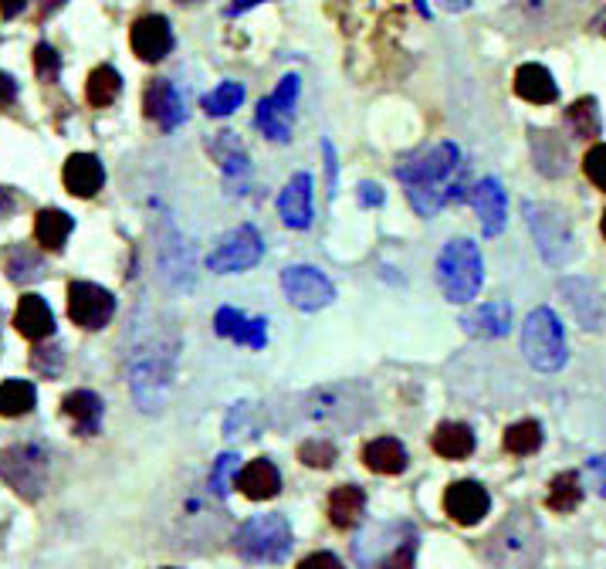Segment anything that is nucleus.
<instances>
[{
	"label": "nucleus",
	"instance_id": "obj_13",
	"mask_svg": "<svg viewBox=\"0 0 606 569\" xmlns=\"http://www.w3.org/2000/svg\"><path fill=\"white\" fill-rule=\"evenodd\" d=\"M468 204L478 210L481 217V231H485V238H498V234L505 231V221H508V197L502 190V183L495 177H481L474 187L468 190Z\"/></svg>",
	"mask_w": 606,
	"mask_h": 569
},
{
	"label": "nucleus",
	"instance_id": "obj_49",
	"mask_svg": "<svg viewBox=\"0 0 606 569\" xmlns=\"http://www.w3.org/2000/svg\"><path fill=\"white\" fill-rule=\"evenodd\" d=\"M586 475L593 478V488L606 498V454L600 458H590V465H586Z\"/></svg>",
	"mask_w": 606,
	"mask_h": 569
},
{
	"label": "nucleus",
	"instance_id": "obj_45",
	"mask_svg": "<svg viewBox=\"0 0 606 569\" xmlns=\"http://www.w3.org/2000/svg\"><path fill=\"white\" fill-rule=\"evenodd\" d=\"M298 89H302L298 75H285V78L278 82V89L271 92V102H275L281 112H288L292 119H295V105H298Z\"/></svg>",
	"mask_w": 606,
	"mask_h": 569
},
{
	"label": "nucleus",
	"instance_id": "obj_38",
	"mask_svg": "<svg viewBox=\"0 0 606 569\" xmlns=\"http://www.w3.org/2000/svg\"><path fill=\"white\" fill-rule=\"evenodd\" d=\"M241 102H244L241 82H221L217 89H210L204 99H200L207 116H231V112L241 109Z\"/></svg>",
	"mask_w": 606,
	"mask_h": 569
},
{
	"label": "nucleus",
	"instance_id": "obj_42",
	"mask_svg": "<svg viewBox=\"0 0 606 569\" xmlns=\"http://www.w3.org/2000/svg\"><path fill=\"white\" fill-rule=\"evenodd\" d=\"M237 454H221L217 458L214 471H210V488H214L217 495H227L231 492V481H237V475H241V468H237Z\"/></svg>",
	"mask_w": 606,
	"mask_h": 569
},
{
	"label": "nucleus",
	"instance_id": "obj_21",
	"mask_svg": "<svg viewBox=\"0 0 606 569\" xmlns=\"http://www.w3.org/2000/svg\"><path fill=\"white\" fill-rule=\"evenodd\" d=\"M562 295H566L569 309H573V315L586 329H603L606 309H603L600 292H596L590 282H583V278H566V282H562Z\"/></svg>",
	"mask_w": 606,
	"mask_h": 569
},
{
	"label": "nucleus",
	"instance_id": "obj_20",
	"mask_svg": "<svg viewBox=\"0 0 606 569\" xmlns=\"http://www.w3.org/2000/svg\"><path fill=\"white\" fill-rule=\"evenodd\" d=\"M61 180H65L68 194L75 197H95L105 183V170L99 163V156L92 153H72L65 160V170H61Z\"/></svg>",
	"mask_w": 606,
	"mask_h": 569
},
{
	"label": "nucleus",
	"instance_id": "obj_23",
	"mask_svg": "<svg viewBox=\"0 0 606 569\" xmlns=\"http://www.w3.org/2000/svg\"><path fill=\"white\" fill-rule=\"evenodd\" d=\"M14 326H17V332H21L24 339L41 343V339H48L51 332H55V315H51L48 302L41 299V295H24V299L17 302Z\"/></svg>",
	"mask_w": 606,
	"mask_h": 569
},
{
	"label": "nucleus",
	"instance_id": "obj_8",
	"mask_svg": "<svg viewBox=\"0 0 606 569\" xmlns=\"http://www.w3.org/2000/svg\"><path fill=\"white\" fill-rule=\"evenodd\" d=\"M370 414V397L363 387H349V383H336V387L312 390L305 397V417L322 420V424H356Z\"/></svg>",
	"mask_w": 606,
	"mask_h": 569
},
{
	"label": "nucleus",
	"instance_id": "obj_32",
	"mask_svg": "<svg viewBox=\"0 0 606 569\" xmlns=\"http://www.w3.org/2000/svg\"><path fill=\"white\" fill-rule=\"evenodd\" d=\"M363 509H366V495H363V488H356V485H339L336 492L329 495V522L336 525V529L356 525Z\"/></svg>",
	"mask_w": 606,
	"mask_h": 569
},
{
	"label": "nucleus",
	"instance_id": "obj_1",
	"mask_svg": "<svg viewBox=\"0 0 606 569\" xmlns=\"http://www.w3.org/2000/svg\"><path fill=\"white\" fill-rule=\"evenodd\" d=\"M397 180L420 217H434L447 204L468 197V163L454 143H437L403 160L397 166Z\"/></svg>",
	"mask_w": 606,
	"mask_h": 569
},
{
	"label": "nucleus",
	"instance_id": "obj_36",
	"mask_svg": "<svg viewBox=\"0 0 606 569\" xmlns=\"http://www.w3.org/2000/svg\"><path fill=\"white\" fill-rule=\"evenodd\" d=\"M549 509L552 512H573L579 502H583V485H579V475L576 471H562V475H556L552 478V485H549Z\"/></svg>",
	"mask_w": 606,
	"mask_h": 569
},
{
	"label": "nucleus",
	"instance_id": "obj_34",
	"mask_svg": "<svg viewBox=\"0 0 606 569\" xmlns=\"http://www.w3.org/2000/svg\"><path fill=\"white\" fill-rule=\"evenodd\" d=\"M119 92H122V78L112 65H99L89 75V82H85V99H89V105H95V109L112 105L119 99Z\"/></svg>",
	"mask_w": 606,
	"mask_h": 569
},
{
	"label": "nucleus",
	"instance_id": "obj_54",
	"mask_svg": "<svg viewBox=\"0 0 606 569\" xmlns=\"http://www.w3.org/2000/svg\"><path fill=\"white\" fill-rule=\"evenodd\" d=\"M261 4H268V0H234V4L227 7V14H231V17H237V14L251 11V7H261Z\"/></svg>",
	"mask_w": 606,
	"mask_h": 569
},
{
	"label": "nucleus",
	"instance_id": "obj_6",
	"mask_svg": "<svg viewBox=\"0 0 606 569\" xmlns=\"http://www.w3.org/2000/svg\"><path fill=\"white\" fill-rule=\"evenodd\" d=\"M525 221H529V231L535 244H539L542 258L549 265H569L576 255V238H573V227H569L566 214L549 204H532L525 200Z\"/></svg>",
	"mask_w": 606,
	"mask_h": 569
},
{
	"label": "nucleus",
	"instance_id": "obj_12",
	"mask_svg": "<svg viewBox=\"0 0 606 569\" xmlns=\"http://www.w3.org/2000/svg\"><path fill=\"white\" fill-rule=\"evenodd\" d=\"M68 315L82 329H105L116 315V299L95 282H72L68 285Z\"/></svg>",
	"mask_w": 606,
	"mask_h": 569
},
{
	"label": "nucleus",
	"instance_id": "obj_5",
	"mask_svg": "<svg viewBox=\"0 0 606 569\" xmlns=\"http://www.w3.org/2000/svg\"><path fill=\"white\" fill-rule=\"evenodd\" d=\"M522 353L539 373H556L566 366V332L552 309H535L522 326Z\"/></svg>",
	"mask_w": 606,
	"mask_h": 569
},
{
	"label": "nucleus",
	"instance_id": "obj_28",
	"mask_svg": "<svg viewBox=\"0 0 606 569\" xmlns=\"http://www.w3.org/2000/svg\"><path fill=\"white\" fill-rule=\"evenodd\" d=\"M430 448H434L447 461H461V458H468V454L474 451V431L468 424L447 420V424L437 427L434 437H430Z\"/></svg>",
	"mask_w": 606,
	"mask_h": 569
},
{
	"label": "nucleus",
	"instance_id": "obj_33",
	"mask_svg": "<svg viewBox=\"0 0 606 569\" xmlns=\"http://www.w3.org/2000/svg\"><path fill=\"white\" fill-rule=\"evenodd\" d=\"M566 126L576 139H596L603 133V116L596 99H579L566 109Z\"/></svg>",
	"mask_w": 606,
	"mask_h": 569
},
{
	"label": "nucleus",
	"instance_id": "obj_55",
	"mask_svg": "<svg viewBox=\"0 0 606 569\" xmlns=\"http://www.w3.org/2000/svg\"><path fill=\"white\" fill-rule=\"evenodd\" d=\"M14 210V197H11V190H4L0 187V217H7Z\"/></svg>",
	"mask_w": 606,
	"mask_h": 569
},
{
	"label": "nucleus",
	"instance_id": "obj_25",
	"mask_svg": "<svg viewBox=\"0 0 606 569\" xmlns=\"http://www.w3.org/2000/svg\"><path fill=\"white\" fill-rule=\"evenodd\" d=\"M237 488L248 498H254V502H268V498H275L281 492V475L268 458H254L251 465H244L241 475H237Z\"/></svg>",
	"mask_w": 606,
	"mask_h": 569
},
{
	"label": "nucleus",
	"instance_id": "obj_24",
	"mask_svg": "<svg viewBox=\"0 0 606 569\" xmlns=\"http://www.w3.org/2000/svg\"><path fill=\"white\" fill-rule=\"evenodd\" d=\"M515 92H518V99H525L532 105H549L559 99L556 78H552L549 68L535 65V61H529V65H522L515 72Z\"/></svg>",
	"mask_w": 606,
	"mask_h": 569
},
{
	"label": "nucleus",
	"instance_id": "obj_15",
	"mask_svg": "<svg viewBox=\"0 0 606 569\" xmlns=\"http://www.w3.org/2000/svg\"><path fill=\"white\" fill-rule=\"evenodd\" d=\"M143 112H146V119H153L156 126L163 129V133L177 129L180 122L187 119V112H183V99H180L177 85H173L170 78H153V82L146 85Z\"/></svg>",
	"mask_w": 606,
	"mask_h": 569
},
{
	"label": "nucleus",
	"instance_id": "obj_17",
	"mask_svg": "<svg viewBox=\"0 0 606 569\" xmlns=\"http://www.w3.org/2000/svg\"><path fill=\"white\" fill-rule=\"evenodd\" d=\"M278 214L292 231H309L312 217H315L309 173H295V177L285 183V190H281V197H278Z\"/></svg>",
	"mask_w": 606,
	"mask_h": 569
},
{
	"label": "nucleus",
	"instance_id": "obj_16",
	"mask_svg": "<svg viewBox=\"0 0 606 569\" xmlns=\"http://www.w3.org/2000/svg\"><path fill=\"white\" fill-rule=\"evenodd\" d=\"M491 509V498L485 485L478 481H454L444 492V512L451 515L458 525H478Z\"/></svg>",
	"mask_w": 606,
	"mask_h": 569
},
{
	"label": "nucleus",
	"instance_id": "obj_2",
	"mask_svg": "<svg viewBox=\"0 0 606 569\" xmlns=\"http://www.w3.org/2000/svg\"><path fill=\"white\" fill-rule=\"evenodd\" d=\"M173 349L177 343L156 329H139L136 343L129 346V387H133L139 410L153 414L163 407L173 380V356H177Z\"/></svg>",
	"mask_w": 606,
	"mask_h": 569
},
{
	"label": "nucleus",
	"instance_id": "obj_43",
	"mask_svg": "<svg viewBox=\"0 0 606 569\" xmlns=\"http://www.w3.org/2000/svg\"><path fill=\"white\" fill-rule=\"evenodd\" d=\"M34 72H38L41 82H58V75H61V55L48 45V41H41V45L34 48Z\"/></svg>",
	"mask_w": 606,
	"mask_h": 569
},
{
	"label": "nucleus",
	"instance_id": "obj_47",
	"mask_svg": "<svg viewBox=\"0 0 606 569\" xmlns=\"http://www.w3.org/2000/svg\"><path fill=\"white\" fill-rule=\"evenodd\" d=\"M414 553H417V539H407L403 546L383 563V569H414Z\"/></svg>",
	"mask_w": 606,
	"mask_h": 569
},
{
	"label": "nucleus",
	"instance_id": "obj_7",
	"mask_svg": "<svg viewBox=\"0 0 606 569\" xmlns=\"http://www.w3.org/2000/svg\"><path fill=\"white\" fill-rule=\"evenodd\" d=\"M0 478L21 498H41L48 485V451L41 444H11L0 451Z\"/></svg>",
	"mask_w": 606,
	"mask_h": 569
},
{
	"label": "nucleus",
	"instance_id": "obj_14",
	"mask_svg": "<svg viewBox=\"0 0 606 569\" xmlns=\"http://www.w3.org/2000/svg\"><path fill=\"white\" fill-rule=\"evenodd\" d=\"M129 45H133L136 58L149 61H163L170 55L173 48V31H170V21L163 14H146V17H136L133 28H129Z\"/></svg>",
	"mask_w": 606,
	"mask_h": 569
},
{
	"label": "nucleus",
	"instance_id": "obj_40",
	"mask_svg": "<svg viewBox=\"0 0 606 569\" xmlns=\"http://www.w3.org/2000/svg\"><path fill=\"white\" fill-rule=\"evenodd\" d=\"M41 271H45V261L34 255L31 248H14L11 255H7V278L11 282H34V278H41Z\"/></svg>",
	"mask_w": 606,
	"mask_h": 569
},
{
	"label": "nucleus",
	"instance_id": "obj_26",
	"mask_svg": "<svg viewBox=\"0 0 606 569\" xmlns=\"http://www.w3.org/2000/svg\"><path fill=\"white\" fill-rule=\"evenodd\" d=\"M363 461L376 475H400L407 468V448H403L397 437H376V441L366 444Z\"/></svg>",
	"mask_w": 606,
	"mask_h": 569
},
{
	"label": "nucleus",
	"instance_id": "obj_52",
	"mask_svg": "<svg viewBox=\"0 0 606 569\" xmlns=\"http://www.w3.org/2000/svg\"><path fill=\"white\" fill-rule=\"evenodd\" d=\"M359 204H363V207H380L383 204V190L376 187V183H363V187H359Z\"/></svg>",
	"mask_w": 606,
	"mask_h": 569
},
{
	"label": "nucleus",
	"instance_id": "obj_10",
	"mask_svg": "<svg viewBox=\"0 0 606 569\" xmlns=\"http://www.w3.org/2000/svg\"><path fill=\"white\" fill-rule=\"evenodd\" d=\"M261 258H265V241H261L258 227L241 224L214 244V251L207 255V268L217 275H237V271L254 268Z\"/></svg>",
	"mask_w": 606,
	"mask_h": 569
},
{
	"label": "nucleus",
	"instance_id": "obj_9",
	"mask_svg": "<svg viewBox=\"0 0 606 569\" xmlns=\"http://www.w3.org/2000/svg\"><path fill=\"white\" fill-rule=\"evenodd\" d=\"M488 553L502 569H529L539 556V529L529 515L518 512L491 536Z\"/></svg>",
	"mask_w": 606,
	"mask_h": 569
},
{
	"label": "nucleus",
	"instance_id": "obj_44",
	"mask_svg": "<svg viewBox=\"0 0 606 569\" xmlns=\"http://www.w3.org/2000/svg\"><path fill=\"white\" fill-rule=\"evenodd\" d=\"M583 173L590 177L596 190L606 194V143H596L593 150L583 156Z\"/></svg>",
	"mask_w": 606,
	"mask_h": 569
},
{
	"label": "nucleus",
	"instance_id": "obj_60",
	"mask_svg": "<svg viewBox=\"0 0 606 569\" xmlns=\"http://www.w3.org/2000/svg\"><path fill=\"white\" fill-rule=\"evenodd\" d=\"M166 569H173V566H166Z\"/></svg>",
	"mask_w": 606,
	"mask_h": 569
},
{
	"label": "nucleus",
	"instance_id": "obj_30",
	"mask_svg": "<svg viewBox=\"0 0 606 569\" xmlns=\"http://www.w3.org/2000/svg\"><path fill=\"white\" fill-rule=\"evenodd\" d=\"M187 255H190V248L183 244V238L170 224L160 241V268H163V275L170 278V285H190V261H183Z\"/></svg>",
	"mask_w": 606,
	"mask_h": 569
},
{
	"label": "nucleus",
	"instance_id": "obj_37",
	"mask_svg": "<svg viewBox=\"0 0 606 569\" xmlns=\"http://www.w3.org/2000/svg\"><path fill=\"white\" fill-rule=\"evenodd\" d=\"M38 400V393L28 380H4L0 383V417H21L28 414Z\"/></svg>",
	"mask_w": 606,
	"mask_h": 569
},
{
	"label": "nucleus",
	"instance_id": "obj_35",
	"mask_svg": "<svg viewBox=\"0 0 606 569\" xmlns=\"http://www.w3.org/2000/svg\"><path fill=\"white\" fill-rule=\"evenodd\" d=\"M254 126H258L271 143H288V139H292V116L281 112L278 105L271 102V95L261 99L258 109H254Z\"/></svg>",
	"mask_w": 606,
	"mask_h": 569
},
{
	"label": "nucleus",
	"instance_id": "obj_59",
	"mask_svg": "<svg viewBox=\"0 0 606 569\" xmlns=\"http://www.w3.org/2000/svg\"><path fill=\"white\" fill-rule=\"evenodd\" d=\"M600 227H603V238H606V210H603V221H600Z\"/></svg>",
	"mask_w": 606,
	"mask_h": 569
},
{
	"label": "nucleus",
	"instance_id": "obj_51",
	"mask_svg": "<svg viewBox=\"0 0 606 569\" xmlns=\"http://www.w3.org/2000/svg\"><path fill=\"white\" fill-rule=\"evenodd\" d=\"M17 102V82L7 72H0V109H11Z\"/></svg>",
	"mask_w": 606,
	"mask_h": 569
},
{
	"label": "nucleus",
	"instance_id": "obj_39",
	"mask_svg": "<svg viewBox=\"0 0 606 569\" xmlns=\"http://www.w3.org/2000/svg\"><path fill=\"white\" fill-rule=\"evenodd\" d=\"M542 448V427L535 424V420H518L505 431V451L512 454H535Z\"/></svg>",
	"mask_w": 606,
	"mask_h": 569
},
{
	"label": "nucleus",
	"instance_id": "obj_22",
	"mask_svg": "<svg viewBox=\"0 0 606 569\" xmlns=\"http://www.w3.org/2000/svg\"><path fill=\"white\" fill-rule=\"evenodd\" d=\"M61 414L72 420L75 434H82V437L99 434V427H102V400H99V393L72 390L65 400H61Z\"/></svg>",
	"mask_w": 606,
	"mask_h": 569
},
{
	"label": "nucleus",
	"instance_id": "obj_58",
	"mask_svg": "<svg viewBox=\"0 0 606 569\" xmlns=\"http://www.w3.org/2000/svg\"><path fill=\"white\" fill-rule=\"evenodd\" d=\"M177 4H183V7H190V4H204V0H177Z\"/></svg>",
	"mask_w": 606,
	"mask_h": 569
},
{
	"label": "nucleus",
	"instance_id": "obj_50",
	"mask_svg": "<svg viewBox=\"0 0 606 569\" xmlns=\"http://www.w3.org/2000/svg\"><path fill=\"white\" fill-rule=\"evenodd\" d=\"M298 569H342V563H339V556H332V553H312L298 563Z\"/></svg>",
	"mask_w": 606,
	"mask_h": 569
},
{
	"label": "nucleus",
	"instance_id": "obj_11",
	"mask_svg": "<svg viewBox=\"0 0 606 569\" xmlns=\"http://www.w3.org/2000/svg\"><path fill=\"white\" fill-rule=\"evenodd\" d=\"M281 288H285V299L302 312H319L336 299V288L319 268L309 265H292L281 275Z\"/></svg>",
	"mask_w": 606,
	"mask_h": 569
},
{
	"label": "nucleus",
	"instance_id": "obj_18",
	"mask_svg": "<svg viewBox=\"0 0 606 569\" xmlns=\"http://www.w3.org/2000/svg\"><path fill=\"white\" fill-rule=\"evenodd\" d=\"M214 329L221 339H234L241 346L265 349L268 346V322L265 319H248L234 309V305H221L214 315Z\"/></svg>",
	"mask_w": 606,
	"mask_h": 569
},
{
	"label": "nucleus",
	"instance_id": "obj_48",
	"mask_svg": "<svg viewBox=\"0 0 606 569\" xmlns=\"http://www.w3.org/2000/svg\"><path fill=\"white\" fill-rule=\"evenodd\" d=\"M322 156H326V187H329V197H336V190H339V166H336V150H332L329 139L322 143Z\"/></svg>",
	"mask_w": 606,
	"mask_h": 569
},
{
	"label": "nucleus",
	"instance_id": "obj_41",
	"mask_svg": "<svg viewBox=\"0 0 606 569\" xmlns=\"http://www.w3.org/2000/svg\"><path fill=\"white\" fill-rule=\"evenodd\" d=\"M298 458L309 468H332L336 465V444L326 441V437H315V441H305L298 448Z\"/></svg>",
	"mask_w": 606,
	"mask_h": 569
},
{
	"label": "nucleus",
	"instance_id": "obj_56",
	"mask_svg": "<svg viewBox=\"0 0 606 569\" xmlns=\"http://www.w3.org/2000/svg\"><path fill=\"white\" fill-rule=\"evenodd\" d=\"M58 7H65V0H45V4H41V17H51Z\"/></svg>",
	"mask_w": 606,
	"mask_h": 569
},
{
	"label": "nucleus",
	"instance_id": "obj_53",
	"mask_svg": "<svg viewBox=\"0 0 606 569\" xmlns=\"http://www.w3.org/2000/svg\"><path fill=\"white\" fill-rule=\"evenodd\" d=\"M24 7H28V0H0V17H4V21H11V17H17L24 11Z\"/></svg>",
	"mask_w": 606,
	"mask_h": 569
},
{
	"label": "nucleus",
	"instance_id": "obj_31",
	"mask_svg": "<svg viewBox=\"0 0 606 569\" xmlns=\"http://www.w3.org/2000/svg\"><path fill=\"white\" fill-rule=\"evenodd\" d=\"M532 156L542 177H562L569 170V150L556 133H532Z\"/></svg>",
	"mask_w": 606,
	"mask_h": 569
},
{
	"label": "nucleus",
	"instance_id": "obj_57",
	"mask_svg": "<svg viewBox=\"0 0 606 569\" xmlns=\"http://www.w3.org/2000/svg\"><path fill=\"white\" fill-rule=\"evenodd\" d=\"M414 4H417V11H420V14H424V17H430V7H427V0H414Z\"/></svg>",
	"mask_w": 606,
	"mask_h": 569
},
{
	"label": "nucleus",
	"instance_id": "obj_46",
	"mask_svg": "<svg viewBox=\"0 0 606 569\" xmlns=\"http://www.w3.org/2000/svg\"><path fill=\"white\" fill-rule=\"evenodd\" d=\"M61 363H65V353H61V346H38L31 353V366L38 373H45V376H55L61 370Z\"/></svg>",
	"mask_w": 606,
	"mask_h": 569
},
{
	"label": "nucleus",
	"instance_id": "obj_19",
	"mask_svg": "<svg viewBox=\"0 0 606 569\" xmlns=\"http://www.w3.org/2000/svg\"><path fill=\"white\" fill-rule=\"evenodd\" d=\"M461 329L478 339H502L512 329V305L508 302H485L478 309L461 315Z\"/></svg>",
	"mask_w": 606,
	"mask_h": 569
},
{
	"label": "nucleus",
	"instance_id": "obj_3",
	"mask_svg": "<svg viewBox=\"0 0 606 569\" xmlns=\"http://www.w3.org/2000/svg\"><path fill=\"white\" fill-rule=\"evenodd\" d=\"M481 282H485V261H481L478 244L468 238L447 241L437 255V285H441L444 299L468 305L481 292Z\"/></svg>",
	"mask_w": 606,
	"mask_h": 569
},
{
	"label": "nucleus",
	"instance_id": "obj_4",
	"mask_svg": "<svg viewBox=\"0 0 606 569\" xmlns=\"http://www.w3.org/2000/svg\"><path fill=\"white\" fill-rule=\"evenodd\" d=\"M234 553L244 563H281L292 553V525L281 515H258L234 532Z\"/></svg>",
	"mask_w": 606,
	"mask_h": 569
},
{
	"label": "nucleus",
	"instance_id": "obj_29",
	"mask_svg": "<svg viewBox=\"0 0 606 569\" xmlns=\"http://www.w3.org/2000/svg\"><path fill=\"white\" fill-rule=\"evenodd\" d=\"M210 156H214L217 166L224 170V177H231V180H241L251 173V160H248V153H244L241 139L234 133H217L210 139Z\"/></svg>",
	"mask_w": 606,
	"mask_h": 569
},
{
	"label": "nucleus",
	"instance_id": "obj_27",
	"mask_svg": "<svg viewBox=\"0 0 606 569\" xmlns=\"http://www.w3.org/2000/svg\"><path fill=\"white\" fill-rule=\"evenodd\" d=\"M72 231H75V221L58 207H45L34 217V238H38V244L45 251H61Z\"/></svg>",
	"mask_w": 606,
	"mask_h": 569
}]
</instances>
